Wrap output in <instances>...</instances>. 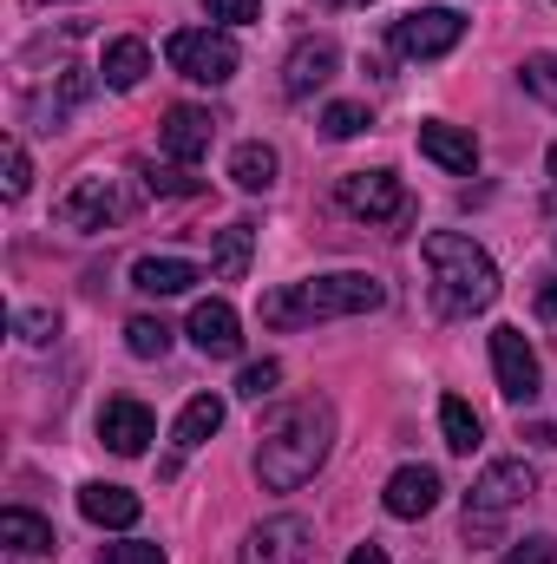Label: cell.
<instances>
[{
  "label": "cell",
  "mask_w": 557,
  "mask_h": 564,
  "mask_svg": "<svg viewBox=\"0 0 557 564\" xmlns=\"http://www.w3.org/2000/svg\"><path fill=\"white\" fill-rule=\"evenodd\" d=\"M164 59H171V73H184L190 86H230L237 66H243L237 40H230L223 26H184V33H171V40H164Z\"/></svg>",
  "instance_id": "cell-5"
},
{
  "label": "cell",
  "mask_w": 557,
  "mask_h": 564,
  "mask_svg": "<svg viewBox=\"0 0 557 564\" xmlns=\"http://www.w3.org/2000/svg\"><path fill=\"white\" fill-rule=\"evenodd\" d=\"M53 217L66 224V230H112V224H125L132 217V191L119 184V177H106V171H79L66 191H59V204H53Z\"/></svg>",
  "instance_id": "cell-6"
},
{
  "label": "cell",
  "mask_w": 557,
  "mask_h": 564,
  "mask_svg": "<svg viewBox=\"0 0 557 564\" xmlns=\"http://www.w3.org/2000/svg\"><path fill=\"white\" fill-rule=\"evenodd\" d=\"M223 426V401L217 394H197V401H184V414H177V433H171V446L177 453H197L210 433Z\"/></svg>",
  "instance_id": "cell-24"
},
{
  "label": "cell",
  "mask_w": 557,
  "mask_h": 564,
  "mask_svg": "<svg viewBox=\"0 0 557 564\" xmlns=\"http://www.w3.org/2000/svg\"><path fill=\"white\" fill-rule=\"evenodd\" d=\"M276 388H282V361H250V368L237 375V394H243V401H256V408H263Z\"/></svg>",
  "instance_id": "cell-28"
},
{
  "label": "cell",
  "mask_w": 557,
  "mask_h": 564,
  "mask_svg": "<svg viewBox=\"0 0 557 564\" xmlns=\"http://www.w3.org/2000/svg\"><path fill=\"white\" fill-rule=\"evenodd\" d=\"M79 512L99 525V532H132L144 512V499L132 486H106V479H92V486H79Z\"/></svg>",
  "instance_id": "cell-16"
},
{
  "label": "cell",
  "mask_w": 557,
  "mask_h": 564,
  "mask_svg": "<svg viewBox=\"0 0 557 564\" xmlns=\"http://www.w3.org/2000/svg\"><path fill=\"white\" fill-rule=\"evenodd\" d=\"M492 375H499V394H505L512 408H532V401H538L545 368H538V355H532L525 328H512V322H499V328H492Z\"/></svg>",
  "instance_id": "cell-9"
},
{
  "label": "cell",
  "mask_w": 557,
  "mask_h": 564,
  "mask_svg": "<svg viewBox=\"0 0 557 564\" xmlns=\"http://www.w3.org/2000/svg\"><path fill=\"white\" fill-rule=\"evenodd\" d=\"M276 171H282L276 144L250 139V144H237V151H230V177H237V191H270V184H276Z\"/></svg>",
  "instance_id": "cell-23"
},
{
  "label": "cell",
  "mask_w": 557,
  "mask_h": 564,
  "mask_svg": "<svg viewBox=\"0 0 557 564\" xmlns=\"http://www.w3.org/2000/svg\"><path fill=\"white\" fill-rule=\"evenodd\" d=\"M419 151H426L439 171H452V177H472V171H479V139H472L466 126H452V119H426V126H419Z\"/></svg>",
  "instance_id": "cell-15"
},
{
  "label": "cell",
  "mask_w": 557,
  "mask_h": 564,
  "mask_svg": "<svg viewBox=\"0 0 557 564\" xmlns=\"http://www.w3.org/2000/svg\"><path fill=\"white\" fill-rule=\"evenodd\" d=\"M505 564H557V539L532 532V539H518V545L505 552Z\"/></svg>",
  "instance_id": "cell-35"
},
{
  "label": "cell",
  "mask_w": 557,
  "mask_h": 564,
  "mask_svg": "<svg viewBox=\"0 0 557 564\" xmlns=\"http://www.w3.org/2000/svg\"><path fill=\"white\" fill-rule=\"evenodd\" d=\"M190 341H197V355H210V361H230L237 348H243V322H237V308L223 302V295H210V302H197L190 308V328H184Z\"/></svg>",
  "instance_id": "cell-13"
},
{
  "label": "cell",
  "mask_w": 557,
  "mask_h": 564,
  "mask_svg": "<svg viewBox=\"0 0 557 564\" xmlns=\"http://www.w3.org/2000/svg\"><path fill=\"white\" fill-rule=\"evenodd\" d=\"M466 40V13L459 7H414L394 20V53L401 59H446Z\"/></svg>",
  "instance_id": "cell-7"
},
{
  "label": "cell",
  "mask_w": 557,
  "mask_h": 564,
  "mask_svg": "<svg viewBox=\"0 0 557 564\" xmlns=\"http://www.w3.org/2000/svg\"><path fill=\"white\" fill-rule=\"evenodd\" d=\"M46 7H66V0H26V13H46Z\"/></svg>",
  "instance_id": "cell-38"
},
{
  "label": "cell",
  "mask_w": 557,
  "mask_h": 564,
  "mask_svg": "<svg viewBox=\"0 0 557 564\" xmlns=\"http://www.w3.org/2000/svg\"><path fill=\"white\" fill-rule=\"evenodd\" d=\"M13 328H20V341L46 348V341L59 335V315H53V308H20V315H13Z\"/></svg>",
  "instance_id": "cell-32"
},
{
  "label": "cell",
  "mask_w": 557,
  "mask_h": 564,
  "mask_svg": "<svg viewBox=\"0 0 557 564\" xmlns=\"http://www.w3.org/2000/svg\"><path fill=\"white\" fill-rule=\"evenodd\" d=\"M315 558V525L282 512V519H263L250 539H243V558L237 564H308Z\"/></svg>",
  "instance_id": "cell-10"
},
{
  "label": "cell",
  "mask_w": 557,
  "mask_h": 564,
  "mask_svg": "<svg viewBox=\"0 0 557 564\" xmlns=\"http://www.w3.org/2000/svg\"><path fill=\"white\" fill-rule=\"evenodd\" d=\"M99 564H164V552L144 539H119V545H99Z\"/></svg>",
  "instance_id": "cell-34"
},
{
  "label": "cell",
  "mask_w": 557,
  "mask_h": 564,
  "mask_svg": "<svg viewBox=\"0 0 557 564\" xmlns=\"http://www.w3.org/2000/svg\"><path fill=\"white\" fill-rule=\"evenodd\" d=\"M387 302V282L368 270H335V276H308V282H282L256 302L263 328H308V322H335V315H368Z\"/></svg>",
  "instance_id": "cell-2"
},
{
  "label": "cell",
  "mask_w": 557,
  "mask_h": 564,
  "mask_svg": "<svg viewBox=\"0 0 557 564\" xmlns=\"http://www.w3.org/2000/svg\"><path fill=\"white\" fill-rule=\"evenodd\" d=\"M518 79H525V93H532V99L557 106V53H538V59H525V66H518Z\"/></svg>",
  "instance_id": "cell-30"
},
{
  "label": "cell",
  "mask_w": 557,
  "mask_h": 564,
  "mask_svg": "<svg viewBox=\"0 0 557 564\" xmlns=\"http://www.w3.org/2000/svg\"><path fill=\"white\" fill-rule=\"evenodd\" d=\"M439 473L433 466H401L394 479H387V492H381V506L394 512V519H426L433 506H439Z\"/></svg>",
  "instance_id": "cell-17"
},
{
  "label": "cell",
  "mask_w": 557,
  "mask_h": 564,
  "mask_svg": "<svg viewBox=\"0 0 557 564\" xmlns=\"http://www.w3.org/2000/svg\"><path fill=\"white\" fill-rule=\"evenodd\" d=\"M144 73H151V46H144L139 33L112 40V46H106V59H99V79H106L112 93H132V86H144Z\"/></svg>",
  "instance_id": "cell-19"
},
{
  "label": "cell",
  "mask_w": 557,
  "mask_h": 564,
  "mask_svg": "<svg viewBox=\"0 0 557 564\" xmlns=\"http://www.w3.org/2000/svg\"><path fill=\"white\" fill-rule=\"evenodd\" d=\"M86 93H92V79H86L79 66H59V73H53V99H40V106H33V126H40V132H59V126H66V112H73Z\"/></svg>",
  "instance_id": "cell-21"
},
{
  "label": "cell",
  "mask_w": 557,
  "mask_h": 564,
  "mask_svg": "<svg viewBox=\"0 0 557 564\" xmlns=\"http://www.w3.org/2000/svg\"><path fill=\"white\" fill-rule=\"evenodd\" d=\"M144 191H157V197H190V191H204L184 164H144Z\"/></svg>",
  "instance_id": "cell-29"
},
{
  "label": "cell",
  "mask_w": 557,
  "mask_h": 564,
  "mask_svg": "<svg viewBox=\"0 0 557 564\" xmlns=\"http://www.w3.org/2000/svg\"><path fill=\"white\" fill-rule=\"evenodd\" d=\"M328 446H335V401L328 394H302V401L276 408L256 426V479H263V492L308 486L321 473Z\"/></svg>",
  "instance_id": "cell-1"
},
{
  "label": "cell",
  "mask_w": 557,
  "mask_h": 564,
  "mask_svg": "<svg viewBox=\"0 0 557 564\" xmlns=\"http://www.w3.org/2000/svg\"><path fill=\"white\" fill-rule=\"evenodd\" d=\"M204 13L217 26H250V20H263V0H204Z\"/></svg>",
  "instance_id": "cell-33"
},
{
  "label": "cell",
  "mask_w": 557,
  "mask_h": 564,
  "mask_svg": "<svg viewBox=\"0 0 557 564\" xmlns=\"http://www.w3.org/2000/svg\"><path fill=\"white\" fill-rule=\"evenodd\" d=\"M532 492H538V473L525 459H492L472 479V492H466V545H492L499 539V519L512 506H525Z\"/></svg>",
  "instance_id": "cell-4"
},
{
  "label": "cell",
  "mask_w": 557,
  "mask_h": 564,
  "mask_svg": "<svg viewBox=\"0 0 557 564\" xmlns=\"http://www.w3.org/2000/svg\"><path fill=\"white\" fill-rule=\"evenodd\" d=\"M171 335H177V328L157 322V315H132V322H125V348H132L139 361H164V355H171Z\"/></svg>",
  "instance_id": "cell-26"
},
{
  "label": "cell",
  "mask_w": 557,
  "mask_h": 564,
  "mask_svg": "<svg viewBox=\"0 0 557 564\" xmlns=\"http://www.w3.org/2000/svg\"><path fill=\"white\" fill-rule=\"evenodd\" d=\"M250 257H256V224H223L217 243H210V276L217 282H243Z\"/></svg>",
  "instance_id": "cell-20"
},
{
  "label": "cell",
  "mask_w": 557,
  "mask_h": 564,
  "mask_svg": "<svg viewBox=\"0 0 557 564\" xmlns=\"http://www.w3.org/2000/svg\"><path fill=\"white\" fill-rule=\"evenodd\" d=\"M335 197H341V210L361 217V224H401V217H407V184H401L394 171H348V177L335 184Z\"/></svg>",
  "instance_id": "cell-8"
},
{
  "label": "cell",
  "mask_w": 557,
  "mask_h": 564,
  "mask_svg": "<svg viewBox=\"0 0 557 564\" xmlns=\"http://www.w3.org/2000/svg\"><path fill=\"white\" fill-rule=\"evenodd\" d=\"M368 126H374V119H368V106H354V99H335V106H328V112H321V139H361V132H368Z\"/></svg>",
  "instance_id": "cell-27"
},
{
  "label": "cell",
  "mask_w": 557,
  "mask_h": 564,
  "mask_svg": "<svg viewBox=\"0 0 557 564\" xmlns=\"http://www.w3.org/2000/svg\"><path fill=\"white\" fill-rule=\"evenodd\" d=\"M26 184H33V164H26V144L7 139V177H0V191H7V204H20L26 197Z\"/></svg>",
  "instance_id": "cell-31"
},
{
  "label": "cell",
  "mask_w": 557,
  "mask_h": 564,
  "mask_svg": "<svg viewBox=\"0 0 557 564\" xmlns=\"http://www.w3.org/2000/svg\"><path fill=\"white\" fill-rule=\"evenodd\" d=\"M164 158L171 164H197V158H210V139H217V119L204 112V106H171L164 112Z\"/></svg>",
  "instance_id": "cell-14"
},
{
  "label": "cell",
  "mask_w": 557,
  "mask_h": 564,
  "mask_svg": "<svg viewBox=\"0 0 557 564\" xmlns=\"http://www.w3.org/2000/svg\"><path fill=\"white\" fill-rule=\"evenodd\" d=\"M197 282H204V270L184 257H139L132 263V289H144V295H190Z\"/></svg>",
  "instance_id": "cell-18"
},
{
  "label": "cell",
  "mask_w": 557,
  "mask_h": 564,
  "mask_svg": "<svg viewBox=\"0 0 557 564\" xmlns=\"http://www.w3.org/2000/svg\"><path fill=\"white\" fill-rule=\"evenodd\" d=\"M335 73H341V46H335L328 33H308V40H295L288 59H282V93H288V99H308V93H321Z\"/></svg>",
  "instance_id": "cell-11"
},
{
  "label": "cell",
  "mask_w": 557,
  "mask_h": 564,
  "mask_svg": "<svg viewBox=\"0 0 557 564\" xmlns=\"http://www.w3.org/2000/svg\"><path fill=\"white\" fill-rule=\"evenodd\" d=\"M0 545L33 558V552H53L59 539H53V525H46L40 512H26V506H7V512H0Z\"/></svg>",
  "instance_id": "cell-22"
},
{
  "label": "cell",
  "mask_w": 557,
  "mask_h": 564,
  "mask_svg": "<svg viewBox=\"0 0 557 564\" xmlns=\"http://www.w3.org/2000/svg\"><path fill=\"white\" fill-rule=\"evenodd\" d=\"M335 7H374V0H335Z\"/></svg>",
  "instance_id": "cell-39"
},
{
  "label": "cell",
  "mask_w": 557,
  "mask_h": 564,
  "mask_svg": "<svg viewBox=\"0 0 557 564\" xmlns=\"http://www.w3.org/2000/svg\"><path fill=\"white\" fill-rule=\"evenodd\" d=\"M551 177H557V144H551Z\"/></svg>",
  "instance_id": "cell-40"
},
{
  "label": "cell",
  "mask_w": 557,
  "mask_h": 564,
  "mask_svg": "<svg viewBox=\"0 0 557 564\" xmlns=\"http://www.w3.org/2000/svg\"><path fill=\"white\" fill-rule=\"evenodd\" d=\"M538 308H545V315L557 322V276H551V282H538Z\"/></svg>",
  "instance_id": "cell-37"
},
{
  "label": "cell",
  "mask_w": 557,
  "mask_h": 564,
  "mask_svg": "<svg viewBox=\"0 0 557 564\" xmlns=\"http://www.w3.org/2000/svg\"><path fill=\"white\" fill-rule=\"evenodd\" d=\"M99 440H106L119 459H139L144 446L157 440V421H151V408H144V401L119 394V401H106V408H99Z\"/></svg>",
  "instance_id": "cell-12"
},
{
  "label": "cell",
  "mask_w": 557,
  "mask_h": 564,
  "mask_svg": "<svg viewBox=\"0 0 557 564\" xmlns=\"http://www.w3.org/2000/svg\"><path fill=\"white\" fill-rule=\"evenodd\" d=\"M348 564H387V552H381V545L368 539V545H354V552H348Z\"/></svg>",
  "instance_id": "cell-36"
},
{
  "label": "cell",
  "mask_w": 557,
  "mask_h": 564,
  "mask_svg": "<svg viewBox=\"0 0 557 564\" xmlns=\"http://www.w3.org/2000/svg\"><path fill=\"white\" fill-rule=\"evenodd\" d=\"M439 433H446V453H479V440H485V421L459 401V394H446L439 401Z\"/></svg>",
  "instance_id": "cell-25"
},
{
  "label": "cell",
  "mask_w": 557,
  "mask_h": 564,
  "mask_svg": "<svg viewBox=\"0 0 557 564\" xmlns=\"http://www.w3.org/2000/svg\"><path fill=\"white\" fill-rule=\"evenodd\" d=\"M419 250H426V270H433V289H439V308L446 315H479V308L499 302V263L472 237L433 230Z\"/></svg>",
  "instance_id": "cell-3"
}]
</instances>
